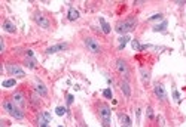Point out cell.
I'll use <instances>...</instances> for the list:
<instances>
[{"label":"cell","mask_w":186,"mask_h":127,"mask_svg":"<svg viewBox=\"0 0 186 127\" xmlns=\"http://www.w3.org/2000/svg\"><path fill=\"white\" fill-rule=\"evenodd\" d=\"M137 27V18L136 17H127L125 19H121L115 25V31L118 34H127L131 33Z\"/></svg>","instance_id":"cell-2"},{"label":"cell","mask_w":186,"mask_h":127,"mask_svg":"<svg viewBox=\"0 0 186 127\" xmlns=\"http://www.w3.org/2000/svg\"><path fill=\"white\" fill-rule=\"evenodd\" d=\"M39 120H43L45 123L49 124V121H51V114H49V112H43V114L39 117Z\"/></svg>","instance_id":"cell-24"},{"label":"cell","mask_w":186,"mask_h":127,"mask_svg":"<svg viewBox=\"0 0 186 127\" xmlns=\"http://www.w3.org/2000/svg\"><path fill=\"white\" fill-rule=\"evenodd\" d=\"M115 67H116V71L121 74V75H124V77H128L130 75V65L127 64V61H124V59H116V62H115Z\"/></svg>","instance_id":"cell-7"},{"label":"cell","mask_w":186,"mask_h":127,"mask_svg":"<svg viewBox=\"0 0 186 127\" xmlns=\"http://www.w3.org/2000/svg\"><path fill=\"white\" fill-rule=\"evenodd\" d=\"M173 96H174V99H176V100H179V92H177L176 89L173 90Z\"/></svg>","instance_id":"cell-31"},{"label":"cell","mask_w":186,"mask_h":127,"mask_svg":"<svg viewBox=\"0 0 186 127\" xmlns=\"http://www.w3.org/2000/svg\"><path fill=\"white\" fill-rule=\"evenodd\" d=\"M60 127H63V126H60Z\"/></svg>","instance_id":"cell-33"},{"label":"cell","mask_w":186,"mask_h":127,"mask_svg":"<svg viewBox=\"0 0 186 127\" xmlns=\"http://www.w3.org/2000/svg\"><path fill=\"white\" fill-rule=\"evenodd\" d=\"M67 18H69V21H76V19H79V11L76 9V8H70L69 11H67Z\"/></svg>","instance_id":"cell-17"},{"label":"cell","mask_w":186,"mask_h":127,"mask_svg":"<svg viewBox=\"0 0 186 127\" xmlns=\"http://www.w3.org/2000/svg\"><path fill=\"white\" fill-rule=\"evenodd\" d=\"M103 96H104L106 99H112V96H113V95H112V90H110V89H104V90H103Z\"/></svg>","instance_id":"cell-25"},{"label":"cell","mask_w":186,"mask_h":127,"mask_svg":"<svg viewBox=\"0 0 186 127\" xmlns=\"http://www.w3.org/2000/svg\"><path fill=\"white\" fill-rule=\"evenodd\" d=\"M140 46H142V44H139L137 40H131V47H133L134 50H140Z\"/></svg>","instance_id":"cell-27"},{"label":"cell","mask_w":186,"mask_h":127,"mask_svg":"<svg viewBox=\"0 0 186 127\" xmlns=\"http://www.w3.org/2000/svg\"><path fill=\"white\" fill-rule=\"evenodd\" d=\"M118 117H119V123L122 124V127H131V126H133V120H131L127 114L119 112V114H118Z\"/></svg>","instance_id":"cell-14"},{"label":"cell","mask_w":186,"mask_h":127,"mask_svg":"<svg viewBox=\"0 0 186 127\" xmlns=\"http://www.w3.org/2000/svg\"><path fill=\"white\" fill-rule=\"evenodd\" d=\"M34 92H36L39 96H42V98H46V96H48V87H46L45 83H43L42 80H39V78L34 80Z\"/></svg>","instance_id":"cell-9"},{"label":"cell","mask_w":186,"mask_h":127,"mask_svg":"<svg viewBox=\"0 0 186 127\" xmlns=\"http://www.w3.org/2000/svg\"><path fill=\"white\" fill-rule=\"evenodd\" d=\"M73 95H67V105H71L73 103Z\"/></svg>","instance_id":"cell-29"},{"label":"cell","mask_w":186,"mask_h":127,"mask_svg":"<svg viewBox=\"0 0 186 127\" xmlns=\"http://www.w3.org/2000/svg\"><path fill=\"white\" fill-rule=\"evenodd\" d=\"M11 99L23 109V108H26L27 106V96H26V93H24V90L23 89H18V90H15L14 93H12V96H11Z\"/></svg>","instance_id":"cell-6"},{"label":"cell","mask_w":186,"mask_h":127,"mask_svg":"<svg viewBox=\"0 0 186 127\" xmlns=\"http://www.w3.org/2000/svg\"><path fill=\"white\" fill-rule=\"evenodd\" d=\"M140 114H142V109L137 108V121H140Z\"/></svg>","instance_id":"cell-32"},{"label":"cell","mask_w":186,"mask_h":127,"mask_svg":"<svg viewBox=\"0 0 186 127\" xmlns=\"http://www.w3.org/2000/svg\"><path fill=\"white\" fill-rule=\"evenodd\" d=\"M55 112H57V115H64L66 114V108L64 106H57V109H55Z\"/></svg>","instance_id":"cell-26"},{"label":"cell","mask_w":186,"mask_h":127,"mask_svg":"<svg viewBox=\"0 0 186 127\" xmlns=\"http://www.w3.org/2000/svg\"><path fill=\"white\" fill-rule=\"evenodd\" d=\"M146 117H147V120H153L155 118V114H153V108L149 105L147 108H146Z\"/></svg>","instance_id":"cell-20"},{"label":"cell","mask_w":186,"mask_h":127,"mask_svg":"<svg viewBox=\"0 0 186 127\" xmlns=\"http://www.w3.org/2000/svg\"><path fill=\"white\" fill-rule=\"evenodd\" d=\"M153 93H155V98H156L158 100H165V98H167L164 84L159 83V81H156V83L153 84Z\"/></svg>","instance_id":"cell-8"},{"label":"cell","mask_w":186,"mask_h":127,"mask_svg":"<svg viewBox=\"0 0 186 127\" xmlns=\"http://www.w3.org/2000/svg\"><path fill=\"white\" fill-rule=\"evenodd\" d=\"M167 28V21H162L159 25H155L153 27V31H164Z\"/></svg>","instance_id":"cell-21"},{"label":"cell","mask_w":186,"mask_h":127,"mask_svg":"<svg viewBox=\"0 0 186 127\" xmlns=\"http://www.w3.org/2000/svg\"><path fill=\"white\" fill-rule=\"evenodd\" d=\"M128 40H130V37H128V36L121 37V39H119V49H124V47H125V43H127Z\"/></svg>","instance_id":"cell-23"},{"label":"cell","mask_w":186,"mask_h":127,"mask_svg":"<svg viewBox=\"0 0 186 127\" xmlns=\"http://www.w3.org/2000/svg\"><path fill=\"white\" fill-rule=\"evenodd\" d=\"M30 102H31V105H33L34 108H39V106H40V100H39V95H37L36 92H33V93L30 95Z\"/></svg>","instance_id":"cell-18"},{"label":"cell","mask_w":186,"mask_h":127,"mask_svg":"<svg viewBox=\"0 0 186 127\" xmlns=\"http://www.w3.org/2000/svg\"><path fill=\"white\" fill-rule=\"evenodd\" d=\"M119 87H121V90H122V93H124L125 98H131V86H130L128 80H122L121 84H119Z\"/></svg>","instance_id":"cell-13"},{"label":"cell","mask_w":186,"mask_h":127,"mask_svg":"<svg viewBox=\"0 0 186 127\" xmlns=\"http://www.w3.org/2000/svg\"><path fill=\"white\" fill-rule=\"evenodd\" d=\"M0 50H5V42H3V39H0Z\"/></svg>","instance_id":"cell-30"},{"label":"cell","mask_w":186,"mask_h":127,"mask_svg":"<svg viewBox=\"0 0 186 127\" xmlns=\"http://www.w3.org/2000/svg\"><path fill=\"white\" fill-rule=\"evenodd\" d=\"M34 22H36L40 28H43V30H49V28H51V19H49L43 12H40V11H37V12L34 14Z\"/></svg>","instance_id":"cell-5"},{"label":"cell","mask_w":186,"mask_h":127,"mask_svg":"<svg viewBox=\"0 0 186 127\" xmlns=\"http://www.w3.org/2000/svg\"><path fill=\"white\" fill-rule=\"evenodd\" d=\"M2 27H3V30H5L6 33H9V34H15V33H17L15 24H14L12 21H9V19H5L3 24H2Z\"/></svg>","instance_id":"cell-12"},{"label":"cell","mask_w":186,"mask_h":127,"mask_svg":"<svg viewBox=\"0 0 186 127\" xmlns=\"http://www.w3.org/2000/svg\"><path fill=\"white\" fill-rule=\"evenodd\" d=\"M17 84V80L15 78H9V80H5L3 81V87H12Z\"/></svg>","instance_id":"cell-22"},{"label":"cell","mask_w":186,"mask_h":127,"mask_svg":"<svg viewBox=\"0 0 186 127\" xmlns=\"http://www.w3.org/2000/svg\"><path fill=\"white\" fill-rule=\"evenodd\" d=\"M24 67H27L28 70H34V68L37 67V61H36V58H34V56H28V58H26V59H24Z\"/></svg>","instance_id":"cell-15"},{"label":"cell","mask_w":186,"mask_h":127,"mask_svg":"<svg viewBox=\"0 0 186 127\" xmlns=\"http://www.w3.org/2000/svg\"><path fill=\"white\" fill-rule=\"evenodd\" d=\"M6 71L12 75H18V77H24V71L21 70V67L18 65H6Z\"/></svg>","instance_id":"cell-11"},{"label":"cell","mask_w":186,"mask_h":127,"mask_svg":"<svg viewBox=\"0 0 186 127\" xmlns=\"http://www.w3.org/2000/svg\"><path fill=\"white\" fill-rule=\"evenodd\" d=\"M83 46L86 47L88 52L94 53V55H100L101 53V44L94 37H85L83 39Z\"/></svg>","instance_id":"cell-4"},{"label":"cell","mask_w":186,"mask_h":127,"mask_svg":"<svg viewBox=\"0 0 186 127\" xmlns=\"http://www.w3.org/2000/svg\"><path fill=\"white\" fill-rule=\"evenodd\" d=\"M67 47H69L67 43H58V44L49 46V47L45 50V53H46V55H52V53H57V52H63V50H66Z\"/></svg>","instance_id":"cell-10"},{"label":"cell","mask_w":186,"mask_h":127,"mask_svg":"<svg viewBox=\"0 0 186 127\" xmlns=\"http://www.w3.org/2000/svg\"><path fill=\"white\" fill-rule=\"evenodd\" d=\"M97 114L101 120V124L104 127H110V117H112V111L110 106L106 102H97Z\"/></svg>","instance_id":"cell-3"},{"label":"cell","mask_w":186,"mask_h":127,"mask_svg":"<svg viewBox=\"0 0 186 127\" xmlns=\"http://www.w3.org/2000/svg\"><path fill=\"white\" fill-rule=\"evenodd\" d=\"M2 108H3V111H5L6 114H9L12 118H15V120H18V121L24 120V112H23V109H21L12 99L5 98L3 102H2Z\"/></svg>","instance_id":"cell-1"},{"label":"cell","mask_w":186,"mask_h":127,"mask_svg":"<svg viewBox=\"0 0 186 127\" xmlns=\"http://www.w3.org/2000/svg\"><path fill=\"white\" fill-rule=\"evenodd\" d=\"M140 77H142V81L144 84H149V81H150V70L149 68H142L140 70Z\"/></svg>","instance_id":"cell-16"},{"label":"cell","mask_w":186,"mask_h":127,"mask_svg":"<svg viewBox=\"0 0 186 127\" xmlns=\"http://www.w3.org/2000/svg\"><path fill=\"white\" fill-rule=\"evenodd\" d=\"M161 18H162V15H161V14H158V15H153V17H150L147 21H156V19H161Z\"/></svg>","instance_id":"cell-28"},{"label":"cell","mask_w":186,"mask_h":127,"mask_svg":"<svg viewBox=\"0 0 186 127\" xmlns=\"http://www.w3.org/2000/svg\"><path fill=\"white\" fill-rule=\"evenodd\" d=\"M100 25H101V28H103V33H104V34H109V33H110V25L106 22V19H104V18H100Z\"/></svg>","instance_id":"cell-19"}]
</instances>
